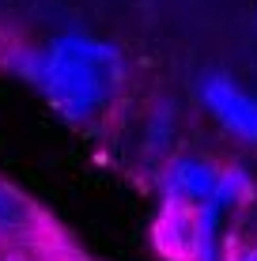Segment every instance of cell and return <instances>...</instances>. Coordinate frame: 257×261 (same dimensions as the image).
I'll return each instance as SVG.
<instances>
[{"label": "cell", "instance_id": "cell-1", "mask_svg": "<svg viewBox=\"0 0 257 261\" xmlns=\"http://www.w3.org/2000/svg\"><path fill=\"white\" fill-rule=\"evenodd\" d=\"M31 84L49 98V106L65 121L87 125L121 98L129 84V65L113 42L68 31L38 49V68Z\"/></svg>", "mask_w": 257, "mask_h": 261}, {"label": "cell", "instance_id": "cell-2", "mask_svg": "<svg viewBox=\"0 0 257 261\" xmlns=\"http://www.w3.org/2000/svg\"><path fill=\"white\" fill-rule=\"evenodd\" d=\"M159 193L189 204H212V208H242L257 197L250 170L238 163H216L205 155H178L159 170Z\"/></svg>", "mask_w": 257, "mask_h": 261}, {"label": "cell", "instance_id": "cell-3", "mask_svg": "<svg viewBox=\"0 0 257 261\" xmlns=\"http://www.w3.org/2000/svg\"><path fill=\"white\" fill-rule=\"evenodd\" d=\"M223 212L212 204H189L163 197L152 227V242L166 261H223Z\"/></svg>", "mask_w": 257, "mask_h": 261}, {"label": "cell", "instance_id": "cell-4", "mask_svg": "<svg viewBox=\"0 0 257 261\" xmlns=\"http://www.w3.org/2000/svg\"><path fill=\"white\" fill-rule=\"evenodd\" d=\"M197 98L205 106V114L227 137L242 140V144H257V95L246 91L231 72H205L197 84Z\"/></svg>", "mask_w": 257, "mask_h": 261}, {"label": "cell", "instance_id": "cell-5", "mask_svg": "<svg viewBox=\"0 0 257 261\" xmlns=\"http://www.w3.org/2000/svg\"><path fill=\"white\" fill-rule=\"evenodd\" d=\"M46 227L49 220L42 216L38 204L0 178V239H46L42 235Z\"/></svg>", "mask_w": 257, "mask_h": 261}, {"label": "cell", "instance_id": "cell-6", "mask_svg": "<svg viewBox=\"0 0 257 261\" xmlns=\"http://www.w3.org/2000/svg\"><path fill=\"white\" fill-rule=\"evenodd\" d=\"M170 133H174V102H155L152 110V121H148V133H144V151L148 155H163L170 148Z\"/></svg>", "mask_w": 257, "mask_h": 261}, {"label": "cell", "instance_id": "cell-7", "mask_svg": "<svg viewBox=\"0 0 257 261\" xmlns=\"http://www.w3.org/2000/svg\"><path fill=\"white\" fill-rule=\"evenodd\" d=\"M223 261H257V246H238V250H231Z\"/></svg>", "mask_w": 257, "mask_h": 261}, {"label": "cell", "instance_id": "cell-8", "mask_svg": "<svg viewBox=\"0 0 257 261\" xmlns=\"http://www.w3.org/2000/svg\"><path fill=\"white\" fill-rule=\"evenodd\" d=\"M0 261H34V257H31V254H19V250H4Z\"/></svg>", "mask_w": 257, "mask_h": 261}]
</instances>
